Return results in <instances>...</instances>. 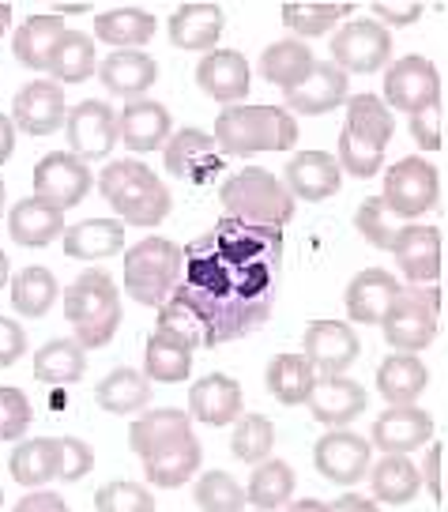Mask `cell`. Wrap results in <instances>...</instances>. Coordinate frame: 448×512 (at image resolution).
<instances>
[{
	"mask_svg": "<svg viewBox=\"0 0 448 512\" xmlns=\"http://www.w3.org/2000/svg\"><path fill=\"white\" fill-rule=\"evenodd\" d=\"M181 256L185 264L174 298L208 324V347L249 336L272 320L283 279V230L223 215Z\"/></svg>",
	"mask_w": 448,
	"mask_h": 512,
	"instance_id": "1",
	"label": "cell"
},
{
	"mask_svg": "<svg viewBox=\"0 0 448 512\" xmlns=\"http://www.w3.org/2000/svg\"><path fill=\"white\" fill-rule=\"evenodd\" d=\"M384 106L411 117V136L422 151L441 147V76L426 57H403L384 76Z\"/></svg>",
	"mask_w": 448,
	"mask_h": 512,
	"instance_id": "2",
	"label": "cell"
},
{
	"mask_svg": "<svg viewBox=\"0 0 448 512\" xmlns=\"http://www.w3.org/2000/svg\"><path fill=\"white\" fill-rule=\"evenodd\" d=\"M98 192L106 196L121 223L125 226H159L174 200H170V189L159 181V174L144 166L140 159H117L110 162L102 174H98Z\"/></svg>",
	"mask_w": 448,
	"mask_h": 512,
	"instance_id": "3",
	"label": "cell"
},
{
	"mask_svg": "<svg viewBox=\"0 0 448 512\" xmlns=\"http://www.w3.org/2000/svg\"><path fill=\"white\" fill-rule=\"evenodd\" d=\"M211 136L223 155L290 151L298 144V121L283 106H230L215 117Z\"/></svg>",
	"mask_w": 448,
	"mask_h": 512,
	"instance_id": "4",
	"label": "cell"
},
{
	"mask_svg": "<svg viewBox=\"0 0 448 512\" xmlns=\"http://www.w3.org/2000/svg\"><path fill=\"white\" fill-rule=\"evenodd\" d=\"M64 317L76 328V343L83 351H98L117 336L121 324V298H117V283L110 272L91 268L83 272L76 283L64 287Z\"/></svg>",
	"mask_w": 448,
	"mask_h": 512,
	"instance_id": "5",
	"label": "cell"
},
{
	"mask_svg": "<svg viewBox=\"0 0 448 512\" xmlns=\"http://www.w3.org/2000/svg\"><path fill=\"white\" fill-rule=\"evenodd\" d=\"M396 136L392 110L381 95H351L347 125L339 132V166L354 177H373L384 162V147Z\"/></svg>",
	"mask_w": 448,
	"mask_h": 512,
	"instance_id": "6",
	"label": "cell"
},
{
	"mask_svg": "<svg viewBox=\"0 0 448 512\" xmlns=\"http://www.w3.org/2000/svg\"><path fill=\"white\" fill-rule=\"evenodd\" d=\"M219 200L230 219H241L249 226H275V230H283L298 208L294 192L264 166H245L241 174L230 177L219 189Z\"/></svg>",
	"mask_w": 448,
	"mask_h": 512,
	"instance_id": "7",
	"label": "cell"
},
{
	"mask_svg": "<svg viewBox=\"0 0 448 512\" xmlns=\"http://www.w3.org/2000/svg\"><path fill=\"white\" fill-rule=\"evenodd\" d=\"M185 256L174 241L144 238L125 249V294L140 305H166L177 290Z\"/></svg>",
	"mask_w": 448,
	"mask_h": 512,
	"instance_id": "8",
	"label": "cell"
},
{
	"mask_svg": "<svg viewBox=\"0 0 448 512\" xmlns=\"http://www.w3.org/2000/svg\"><path fill=\"white\" fill-rule=\"evenodd\" d=\"M437 309H441V294H437V287L403 290L381 324L388 347H396L400 354L426 351V347L433 343V336H437Z\"/></svg>",
	"mask_w": 448,
	"mask_h": 512,
	"instance_id": "9",
	"label": "cell"
},
{
	"mask_svg": "<svg viewBox=\"0 0 448 512\" xmlns=\"http://www.w3.org/2000/svg\"><path fill=\"white\" fill-rule=\"evenodd\" d=\"M437 192H441V185H437L433 162L407 155L396 166H388L381 200L396 219H418V215H426L437 204Z\"/></svg>",
	"mask_w": 448,
	"mask_h": 512,
	"instance_id": "10",
	"label": "cell"
},
{
	"mask_svg": "<svg viewBox=\"0 0 448 512\" xmlns=\"http://www.w3.org/2000/svg\"><path fill=\"white\" fill-rule=\"evenodd\" d=\"M91 185H98L91 166L76 159V155H68V151H53V155L38 159V166H34V196L57 211L76 208L91 192Z\"/></svg>",
	"mask_w": 448,
	"mask_h": 512,
	"instance_id": "11",
	"label": "cell"
},
{
	"mask_svg": "<svg viewBox=\"0 0 448 512\" xmlns=\"http://www.w3.org/2000/svg\"><path fill=\"white\" fill-rule=\"evenodd\" d=\"M64 132H68V147H72L76 159L95 162V159L113 155L117 136H121V121H117V113H113L110 102L87 98V102H80V106L68 110Z\"/></svg>",
	"mask_w": 448,
	"mask_h": 512,
	"instance_id": "12",
	"label": "cell"
},
{
	"mask_svg": "<svg viewBox=\"0 0 448 512\" xmlns=\"http://www.w3.org/2000/svg\"><path fill=\"white\" fill-rule=\"evenodd\" d=\"M332 57L343 72H377L392 57V34L384 31L377 19H347L332 34Z\"/></svg>",
	"mask_w": 448,
	"mask_h": 512,
	"instance_id": "13",
	"label": "cell"
},
{
	"mask_svg": "<svg viewBox=\"0 0 448 512\" xmlns=\"http://www.w3.org/2000/svg\"><path fill=\"white\" fill-rule=\"evenodd\" d=\"M302 354L313 362L317 377H343L358 362L362 343L343 320H313L302 336Z\"/></svg>",
	"mask_w": 448,
	"mask_h": 512,
	"instance_id": "14",
	"label": "cell"
},
{
	"mask_svg": "<svg viewBox=\"0 0 448 512\" xmlns=\"http://www.w3.org/2000/svg\"><path fill=\"white\" fill-rule=\"evenodd\" d=\"M369 456H373V441L351 430H328L313 445V464L336 486H354L362 475H369Z\"/></svg>",
	"mask_w": 448,
	"mask_h": 512,
	"instance_id": "15",
	"label": "cell"
},
{
	"mask_svg": "<svg viewBox=\"0 0 448 512\" xmlns=\"http://www.w3.org/2000/svg\"><path fill=\"white\" fill-rule=\"evenodd\" d=\"M392 256L400 272L411 279V287H437L441 275V234L437 226L407 223L392 238Z\"/></svg>",
	"mask_w": 448,
	"mask_h": 512,
	"instance_id": "16",
	"label": "cell"
},
{
	"mask_svg": "<svg viewBox=\"0 0 448 512\" xmlns=\"http://www.w3.org/2000/svg\"><path fill=\"white\" fill-rule=\"evenodd\" d=\"M12 117L27 136H49L68 121V106H64V87L57 80H34L19 87L16 102H12Z\"/></svg>",
	"mask_w": 448,
	"mask_h": 512,
	"instance_id": "17",
	"label": "cell"
},
{
	"mask_svg": "<svg viewBox=\"0 0 448 512\" xmlns=\"http://www.w3.org/2000/svg\"><path fill=\"white\" fill-rule=\"evenodd\" d=\"M196 83L200 91L215 102H223L226 110L230 106H245V95H249V61L238 49H215L204 61L196 64Z\"/></svg>",
	"mask_w": 448,
	"mask_h": 512,
	"instance_id": "18",
	"label": "cell"
},
{
	"mask_svg": "<svg viewBox=\"0 0 448 512\" xmlns=\"http://www.w3.org/2000/svg\"><path fill=\"white\" fill-rule=\"evenodd\" d=\"M351 102V91H347V72L336 68V64H317L313 76L294 87V91H283V110L294 117V113H305V117H317V113H332L339 106Z\"/></svg>",
	"mask_w": 448,
	"mask_h": 512,
	"instance_id": "19",
	"label": "cell"
},
{
	"mask_svg": "<svg viewBox=\"0 0 448 512\" xmlns=\"http://www.w3.org/2000/svg\"><path fill=\"white\" fill-rule=\"evenodd\" d=\"M433 437V418L422 407H388L377 422H373V445L381 448L384 456H407L415 448L430 445Z\"/></svg>",
	"mask_w": 448,
	"mask_h": 512,
	"instance_id": "20",
	"label": "cell"
},
{
	"mask_svg": "<svg viewBox=\"0 0 448 512\" xmlns=\"http://www.w3.org/2000/svg\"><path fill=\"white\" fill-rule=\"evenodd\" d=\"M219 144L215 136L200 128H177L170 144L162 147V166L181 181H204V174H215L223 155H215Z\"/></svg>",
	"mask_w": 448,
	"mask_h": 512,
	"instance_id": "21",
	"label": "cell"
},
{
	"mask_svg": "<svg viewBox=\"0 0 448 512\" xmlns=\"http://www.w3.org/2000/svg\"><path fill=\"white\" fill-rule=\"evenodd\" d=\"M403 294L400 279L388 275L384 268H366L351 279L347 287V317L354 324H384L388 309L396 305V298Z\"/></svg>",
	"mask_w": 448,
	"mask_h": 512,
	"instance_id": "22",
	"label": "cell"
},
{
	"mask_svg": "<svg viewBox=\"0 0 448 512\" xmlns=\"http://www.w3.org/2000/svg\"><path fill=\"white\" fill-rule=\"evenodd\" d=\"M170 136H174V117L162 102H155V98L125 102V110H121V140H125L128 151H136V155L159 151V147L170 144Z\"/></svg>",
	"mask_w": 448,
	"mask_h": 512,
	"instance_id": "23",
	"label": "cell"
},
{
	"mask_svg": "<svg viewBox=\"0 0 448 512\" xmlns=\"http://www.w3.org/2000/svg\"><path fill=\"white\" fill-rule=\"evenodd\" d=\"M287 189L294 200H328L343 189V166L328 151H302L287 162Z\"/></svg>",
	"mask_w": 448,
	"mask_h": 512,
	"instance_id": "24",
	"label": "cell"
},
{
	"mask_svg": "<svg viewBox=\"0 0 448 512\" xmlns=\"http://www.w3.org/2000/svg\"><path fill=\"white\" fill-rule=\"evenodd\" d=\"M241 384L226 373H208L204 381L192 384L189 415L204 426H234L241 418Z\"/></svg>",
	"mask_w": 448,
	"mask_h": 512,
	"instance_id": "25",
	"label": "cell"
},
{
	"mask_svg": "<svg viewBox=\"0 0 448 512\" xmlns=\"http://www.w3.org/2000/svg\"><path fill=\"white\" fill-rule=\"evenodd\" d=\"M366 403H369L366 388L358 381H351V377H320L313 396H309V411L324 426H339L343 430L347 422H354V418L366 411Z\"/></svg>",
	"mask_w": 448,
	"mask_h": 512,
	"instance_id": "26",
	"label": "cell"
},
{
	"mask_svg": "<svg viewBox=\"0 0 448 512\" xmlns=\"http://www.w3.org/2000/svg\"><path fill=\"white\" fill-rule=\"evenodd\" d=\"M98 76L106 83V91L136 102V98H144L151 83L159 80V64L140 49H113L106 61H98Z\"/></svg>",
	"mask_w": 448,
	"mask_h": 512,
	"instance_id": "27",
	"label": "cell"
},
{
	"mask_svg": "<svg viewBox=\"0 0 448 512\" xmlns=\"http://www.w3.org/2000/svg\"><path fill=\"white\" fill-rule=\"evenodd\" d=\"M223 38V8L219 4H181L170 16V42L192 53H215V42Z\"/></svg>",
	"mask_w": 448,
	"mask_h": 512,
	"instance_id": "28",
	"label": "cell"
},
{
	"mask_svg": "<svg viewBox=\"0 0 448 512\" xmlns=\"http://www.w3.org/2000/svg\"><path fill=\"white\" fill-rule=\"evenodd\" d=\"M313 68H317V57L302 38H279L260 53V76L279 91L302 87L313 76Z\"/></svg>",
	"mask_w": 448,
	"mask_h": 512,
	"instance_id": "29",
	"label": "cell"
},
{
	"mask_svg": "<svg viewBox=\"0 0 448 512\" xmlns=\"http://www.w3.org/2000/svg\"><path fill=\"white\" fill-rule=\"evenodd\" d=\"M64 230H68L64 226V211L42 204L38 196L19 200L16 208H12V215H8V234L23 249H42L49 241L64 238Z\"/></svg>",
	"mask_w": 448,
	"mask_h": 512,
	"instance_id": "30",
	"label": "cell"
},
{
	"mask_svg": "<svg viewBox=\"0 0 448 512\" xmlns=\"http://www.w3.org/2000/svg\"><path fill=\"white\" fill-rule=\"evenodd\" d=\"M192 433V415L189 411H177V407H159V411H147L144 418H136L132 426H128V445L132 452L147 460L151 452H159V448L174 445L181 437H189Z\"/></svg>",
	"mask_w": 448,
	"mask_h": 512,
	"instance_id": "31",
	"label": "cell"
},
{
	"mask_svg": "<svg viewBox=\"0 0 448 512\" xmlns=\"http://www.w3.org/2000/svg\"><path fill=\"white\" fill-rule=\"evenodd\" d=\"M317 369L305 354H275L268 362V373H264V384L275 400L283 407H298V403H309L313 388H317Z\"/></svg>",
	"mask_w": 448,
	"mask_h": 512,
	"instance_id": "32",
	"label": "cell"
},
{
	"mask_svg": "<svg viewBox=\"0 0 448 512\" xmlns=\"http://www.w3.org/2000/svg\"><path fill=\"white\" fill-rule=\"evenodd\" d=\"M200 456H204L200 441H196V433H189V437H181L174 445H166L147 456L144 460L147 482L162 486V490H177V486H185L200 471Z\"/></svg>",
	"mask_w": 448,
	"mask_h": 512,
	"instance_id": "33",
	"label": "cell"
},
{
	"mask_svg": "<svg viewBox=\"0 0 448 512\" xmlns=\"http://www.w3.org/2000/svg\"><path fill=\"white\" fill-rule=\"evenodd\" d=\"M430 384V369L418 362V354H388L377 366V388L388 407H411Z\"/></svg>",
	"mask_w": 448,
	"mask_h": 512,
	"instance_id": "34",
	"label": "cell"
},
{
	"mask_svg": "<svg viewBox=\"0 0 448 512\" xmlns=\"http://www.w3.org/2000/svg\"><path fill=\"white\" fill-rule=\"evenodd\" d=\"M125 249V223L121 219H83L64 230V256L72 260H102Z\"/></svg>",
	"mask_w": 448,
	"mask_h": 512,
	"instance_id": "35",
	"label": "cell"
},
{
	"mask_svg": "<svg viewBox=\"0 0 448 512\" xmlns=\"http://www.w3.org/2000/svg\"><path fill=\"white\" fill-rule=\"evenodd\" d=\"M8 471L19 486H46L61 471V441L57 437H27L12 448Z\"/></svg>",
	"mask_w": 448,
	"mask_h": 512,
	"instance_id": "36",
	"label": "cell"
},
{
	"mask_svg": "<svg viewBox=\"0 0 448 512\" xmlns=\"http://www.w3.org/2000/svg\"><path fill=\"white\" fill-rule=\"evenodd\" d=\"M95 400H98V407L110 411V415H136V411H144L147 400H151V381H147L144 369L117 366L113 373H106V377L95 384Z\"/></svg>",
	"mask_w": 448,
	"mask_h": 512,
	"instance_id": "37",
	"label": "cell"
},
{
	"mask_svg": "<svg viewBox=\"0 0 448 512\" xmlns=\"http://www.w3.org/2000/svg\"><path fill=\"white\" fill-rule=\"evenodd\" d=\"M64 38L61 16H27L19 23V31L12 34V49L16 57L34 72H49V57L57 42Z\"/></svg>",
	"mask_w": 448,
	"mask_h": 512,
	"instance_id": "38",
	"label": "cell"
},
{
	"mask_svg": "<svg viewBox=\"0 0 448 512\" xmlns=\"http://www.w3.org/2000/svg\"><path fill=\"white\" fill-rule=\"evenodd\" d=\"M95 38L113 49H140L155 38V16L144 8H113L95 16Z\"/></svg>",
	"mask_w": 448,
	"mask_h": 512,
	"instance_id": "39",
	"label": "cell"
},
{
	"mask_svg": "<svg viewBox=\"0 0 448 512\" xmlns=\"http://www.w3.org/2000/svg\"><path fill=\"white\" fill-rule=\"evenodd\" d=\"M369 486H373V497L384 505H407L411 497H418L422 471L411 456H384L377 467H369Z\"/></svg>",
	"mask_w": 448,
	"mask_h": 512,
	"instance_id": "40",
	"label": "cell"
},
{
	"mask_svg": "<svg viewBox=\"0 0 448 512\" xmlns=\"http://www.w3.org/2000/svg\"><path fill=\"white\" fill-rule=\"evenodd\" d=\"M87 369V351L76 339H49L34 351V377L42 384H76Z\"/></svg>",
	"mask_w": 448,
	"mask_h": 512,
	"instance_id": "41",
	"label": "cell"
},
{
	"mask_svg": "<svg viewBox=\"0 0 448 512\" xmlns=\"http://www.w3.org/2000/svg\"><path fill=\"white\" fill-rule=\"evenodd\" d=\"M49 72H53V80L61 83H83L87 76H95L98 72V61H95V38L83 31H64V38L57 42L53 49V57H49Z\"/></svg>",
	"mask_w": 448,
	"mask_h": 512,
	"instance_id": "42",
	"label": "cell"
},
{
	"mask_svg": "<svg viewBox=\"0 0 448 512\" xmlns=\"http://www.w3.org/2000/svg\"><path fill=\"white\" fill-rule=\"evenodd\" d=\"M57 275L42 268V264H34V268H23L19 275H12V305H16L19 317H46L49 305L57 302Z\"/></svg>",
	"mask_w": 448,
	"mask_h": 512,
	"instance_id": "43",
	"label": "cell"
},
{
	"mask_svg": "<svg viewBox=\"0 0 448 512\" xmlns=\"http://www.w3.org/2000/svg\"><path fill=\"white\" fill-rule=\"evenodd\" d=\"M294 471H290L287 460H264V464L253 471V479L245 486V497L249 505H256L260 512H275L283 509L290 497H294Z\"/></svg>",
	"mask_w": 448,
	"mask_h": 512,
	"instance_id": "44",
	"label": "cell"
},
{
	"mask_svg": "<svg viewBox=\"0 0 448 512\" xmlns=\"http://www.w3.org/2000/svg\"><path fill=\"white\" fill-rule=\"evenodd\" d=\"M144 373H147V381H162V384L185 381L192 373V351L185 343H177V339L155 332L144 347Z\"/></svg>",
	"mask_w": 448,
	"mask_h": 512,
	"instance_id": "45",
	"label": "cell"
},
{
	"mask_svg": "<svg viewBox=\"0 0 448 512\" xmlns=\"http://www.w3.org/2000/svg\"><path fill=\"white\" fill-rule=\"evenodd\" d=\"M275 448V426L264 415H241L238 426H234V437H230V452L238 456L241 464H264L272 460Z\"/></svg>",
	"mask_w": 448,
	"mask_h": 512,
	"instance_id": "46",
	"label": "cell"
},
{
	"mask_svg": "<svg viewBox=\"0 0 448 512\" xmlns=\"http://www.w3.org/2000/svg\"><path fill=\"white\" fill-rule=\"evenodd\" d=\"M192 497H196V505H200L204 512H241L245 505H249L245 486H238L226 471H208V475H200L196 486H192Z\"/></svg>",
	"mask_w": 448,
	"mask_h": 512,
	"instance_id": "47",
	"label": "cell"
},
{
	"mask_svg": "<svg viewBox=\"0 0 448 512\" xmlns=\"http://www.w3.org/2000/svg\"><path fill=\"white\" fill-rule=\"evenodd\" d=\"M347 16H351V4H283V23L294 34H302V42L328 34Z\"/></svg>",
	"mask_w": 448,
	"mask_h": 512,
	"instance_id": "48",
	"label": "cell"
},
{
	"mask_svg": "<svg viewBox=\"0 0 448 512\" xmlns=\"http://www.w3.org/2000/svg\"><path fill=\"white\" fill-rule=\"evenodd\" d=\"M159 336H170L177 339V343H185V347H208V324L192 313L185 302H177V298H170V302L159 309V328H155Z\"/></svg>",
	"mask_w": 448,
	"mask_h": 512,
	"instance_id": "49",
	"label": "cell"
},
{
	"mask_svg": "<svg viewBox=\"0 0 448 512\" xmlns=\"http://www.w3.org/2000/svg\"><path fill=\"white\" fill-rule=\"evenodd\" d=\"M98 512H155V497L140 482H106L95 494Z\"/></svg>",
	"mask_w": 448,
	"mask_h": 512,
	"instance_id": "50",
	"label": "cell"
},
{
	"mask_svg": "<svg viewBox=\"0 0 448 512\" xmlns=\"http://www.w3.org/2000/svg\"><path fill=\"white\" fill-rule=\"evenodd\" d=\"M31 422V400L19 388H12V384H0V441H19Z\"/></svg>",
	"mask_w": 448,
	"mask_h": 512,
	"instance_id": "51",
	"label": "cell"
},
{
	"mask_svg": "<svg viewBox=\"0 0 448 512\" xmlns=\"http://www.w3.org/2000/svg\"><path fill=\"white\" fill-rule=\"evenodd\" d=\"M388 215H392V211H388V204H384L381 196H369L366 204L358 208V219H354V223H358V234H362L373 249H388V253H392L396 230L388 226Z\"/></svg>",
	"mask_w": 448,
	"mask_h": 512,
	"instance_id": "52",
	"label": "cell"
},
{
	"mask_svg": "<svg viewBox=\"0 0 448 512\" xmlns=\"http://www.w3.org/2000/svg\"><path fill=\"white\" fill-rule=\"evenodd\" d=\"M61 441V471L57 479L61 482H80L83 475H91L95 467V448L80 441V437H57Z\"/></svg>",
	"mask_w": 448,
	"mask_h": 512,
	"instance_id": "53",
	"label": "cell"
},
{
	"mask_svg": "<svg viewBox=\"0 0 448 512\" xmlns=\"http://www.w3.org/2000/svg\"><path fill=\"white\" fill-rule=\"evenodd\" d=\"M27 351V336L19 328V320L12 317H0V369L16 366L19 358Z\"/></svg>",
	"mask_w": 448,
	"mask_h": 512,
	"instance_id": "54",
	"label": "cell"
},
{
	"mask_svg": "<svg viewBox=\"0 0 448 512\" xmlns=\"http://www.w3.org/2000/svg\"><path fill=\"white\" fill-rule=\"evenodd\" d=\"M12 512H68V505L53 490H31L27 497H19V505Z\"/></svg>",
	"mask_w": 448,
	"mask_h": 512,
	"instance_id": "55",
	"label": "cell"
},
{
	"mask_svg": "<svg viewBox=\"0 0 448 512\" xmlns=\"http://www.w3.org/2000/svg\"><path fill=\"white\" fill-rule=\"evenodd\" d=\"M373 16L384 19L388 27H403L422 16V4H373Z\"/></svg>",
	"mask_w": 448,
	"mask_h": 512,
	"instance_id": "56",
	"label": "cell"
},
{
	"mask_svg": "<svg viewBox=\"0 0 448 512\" xmlns=\"http://www.w3.org/2000/svg\"><path fill=\"white\" fill-rule=\"evenodd\" d=\"M328 512H377V501L362 494H343L328 505Z\"/></svg>",
	"mask_w": 448,
	"mask_h": 512,
	"instance_id": "57",
	"label": "cell"
},
{
	"mask_svg": "<svg viewBox=\"0 0 448 512\" xmlns=\"http://www.w3.org/2000/svg\"><path fill=\"white\" fill-rule=\"evenodd\" d=\"M12 151H16V121H8L0 113V162L12 159Z\"/></svg>",
	"mask_w": 448,
	"mask_h": 512,
	"instance_id": "58",
	"label": "cell"
},
{
	"mask_svg": "<svg viewBox=\"0 0 448 512\" xmlns=\"http://www.w3.org/2000/svg\"><path fill=\"white\" fill-rule=\"evenodd\" d=\"M437 456H441V448L433 445L430 448V460H426V482H430L433 494H437Z\"/></svg>",
	"mask_w": 448,
	"mask_h": 512,
	"instance_id": "59",
	"label": "cell"
},
{
	"mask_svg": "<svg viewBox=\"0 0 448 512\" xmlns=\"http://www.w3.org/2000/svg\"><path fill=\"white\" fill-rule=\"evenodd\" d=\"M287 512H328V505H324V501H313V497H305V501H298V505H290Z\"/></svg>",
	"mask_w": 448,
	"mask_h": 512,
	"instance_id": "60",
	"label": "cell"
},
{
	"mask_svg": "<svg viewBox=\"0 0 448 512\" xmlns=\"http://www.w3.org/2000/svg\"><path fill=\"white\" fill-rule=\"evenodd\" d=\"M8 279H12V264H8V253L0 249V287H4Z\"/></svg>",
	"mask_w": 448,
	"mask_h": 512,
	"instance_id": "61",
	"label": "cell"
},
{
	"mask_svg": "<svg viewBox=\"0 0 448 512\" xmlns=\"http://www.w3.org/2000/svg\"><path fill=\"white\" fill-rule=\"evenodd\" d=\"M8 23H12V4H0V34L8 31Z\"/></svg>",
	"mask_w": 448,
	"mask_h": 512,
	"instance_id": "62",
	"label": "cell"
},
{
	"mask_svg": "<svg viewBox=\"0 0 448 512\" xmlns=\"http://www.w3.org/2000/svg\"><path fill=\"white\" fill-rule=\"evenodd\" d=\"M4 204H8V189H4V177H0V215H4Z\"/></svg>",
	"mask_w": 448,
	"mask_h": 512,
	"instance_id": "63",
	"label": "cell"
},
{
	"mask_svg": "<svg viewBox=\"0 0 448 512\" xmlns=\"http://www.w3.org/2000/svg\"><path fill=\"white\" fill-rule=\"evenodd\" d=\"M0 505H4V490H0Z\"/></svg>",
	"mask_w": 448,
	"mask_h": 512,
	"instance_id": "64",
	"label": "cell"
}]
</instances>
